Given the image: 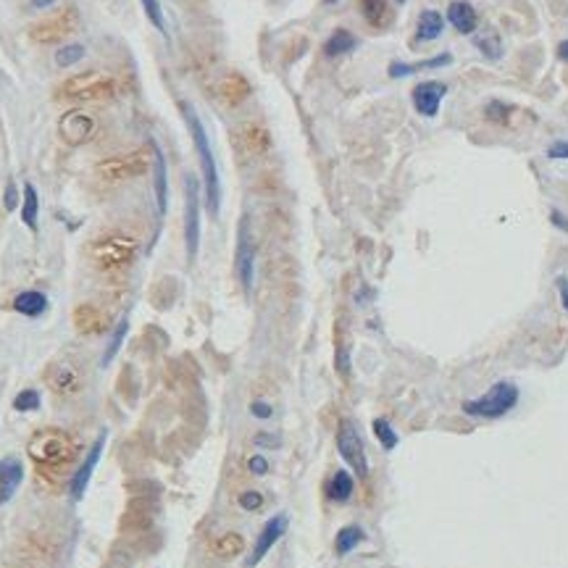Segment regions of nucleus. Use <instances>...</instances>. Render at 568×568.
I'll return each mask as SVG.
<instances>
[{"label": "nucleus", "instance_id": "7c9ffc66", "mask_svg": "<svg viewBox=\"0 0 568 568\" xmlns=\"http://www.w3.org/2000/svg\"><path fill=\"white\" fill-rule=\"evenodd\" d=\"M374 437L379 439V445L384 450H392L397 445V432L392 429V424L387 419H376L374 421Z\"/></svg>", "mask_w": 568, "mask_h": 568}, {"label": "nucleus", "instance_id": "7ed1b4c3", "mask_svg": "<svg viewBox=\"0 0 568 568\" xmlns=\"http://www.w3.org/2000/svg\"><path fill=\"white\" fill-rule=\"evenodd\" d=\"M137 248H140V245H137L135 237L113 232V234H105V237L95 239L90 248V255L98 269L119 271V269H127V266L135 261Z\"/></svg>", "mask_w": 568, "mask_h": 568}, {"label": "nucleus", "instance_id": "412c9836", "mask_svg": "<svg viewBox=\"0 0 568 568\" xmlns=\"http://www.w3.org/2000/svg\"><path fill=\"white\" fill-rule=\"evenodd\" d=\"M448 63H452V56H450V53H442V56H434V58L429 61H419V63H389L387 74L392 76V79H397V76L416 74L421 69H439V66H448Z\"/></svg>", "mask_w": 568, "mask_h": 568}, {"label": "nucleus", "instance_id": "4468645a", "mask_svg": "<svg viewBox=\"0 0 568 568\" xmlns=\"http://www.w3.org/2000/svg\"><path fill=\"white\" fill-rule=\"evenodd\" d=\"M103 445H105V434H100L95 442H92L90 452H87V458H85V463L76 468L74 479H72V500H82L85 497V492H87V484H90L92 479V471H95V466H98V461H100V452H103Z\"/></svg>", "mask_w": 568, "mask_h": 568}, {"label": "nucleus", "instance_id": "1a4fd4ad", "mask_svg": "<svg viewBox=\"0 0 568 568\" xmlns=\"http://www.w3.org/2000/svg\"><path fill=\"white\" fill-rule=\"evenodd\" d=\"M184 237H187V255L195 261L200 245V190L197 179H187V210H184Z\"/></svg>", "mask_w": 568, "mask_h": 568}, {"label": "nucleus", "instance_id": "f03ea898", "mask_svg": "<svg viewBox=\"0 0 568 568\" xmlns=\"http://www.w3.org/2000/svg\"><path fill=\"white\" fill-rule=\"evenodd\" d=\"M518 395H521V392H518V387H516L513 382L500 379V382H494L481 397L466 400L463 413L474 416V419H503L505 413H510V411L516 408Z\"/></svg>", "mask_w": 568, "mask_h": 568}, {"label": "nucleus", "instance_id": "b1692460", "mask_svg": "<svg viewBox=\"0 0 568 568\" xmlns=\"http://www.w3.org/2000/svg\"><path fill=\"white\" fill-rule=\"evenodd\" d=\"M442 30H445V19H442V14H439V11H424L419 19V32H416V37L424 40V43H432V40H437V37L442 34Z\"/></svg>", "mask_w": 568, "mask_h": 568}, {"label": "nucleus", "instance_id": "6e6552de", "mask_svg": "<svg viewBox=\"0 0 568 568\" xmlns=\"http://www.w3.org/2000/svg\"><path fill=\"white\" fill-rule=\"evenodd\" d=\"M337 450H340V455H342L345 463L350 466L358 477H366V474H369L366 448H363V439H360V434L356 432L353 424H342L340 437H337Z\"/></svg>", "mask_w": 568, "mask_h": 568}, {"label": "nucleus", "instance_id": "58836bf2", "mask_svg": "<svg viewBox=\"0 0 568 568\" xmlns=\"http://www.w3.org/2000/svg\"><path fill=\"white\" fill-rule=\"evenodd\" d=\"M248 466H250V471H253L255 477H266V474H269V461H266L263 455H253V458L248 461Z\"/></svg>", "mask_w": 568, "mask_h": 568}, {"label": "nucleus", "instance_id": "c756f323", "mask_svg": "<svg viewBox=\"0 0 568 568\" xmlns=\"http://www.w3.org/2000/svg\"><path fill=\"white\" fill-rule=\"evenodd\" d=\"M37 210H40V200L32 184H24V206H21V219L30 229H37Z\"/></svg>", "mask_w": 568, "mask_h": 568}, {"label": "nucleus", "instance_id": "5701e85b", "mask_svg": "<svg viewBox=\"0 0 568 568\" xmlns=\"http://www.w3.org/2000/svg\"><path fill=\"white\" fill-rule=\"evenodd\" d=\"M356 45H358V40L353 37V32L347 30H337L331 32V37L324 43V53L329 56V58H340V56H347V53H353L356 50Z\"/></svg>", "mask_w": 568, "mask_h": 568}, {"label": "nucleus", "instance_id": "e433bc0d", "mask_svg": "<svg viewBox=\"0 0 568 568\" xmlns=\"http://www.w3.org/2000/svg\"><path fill=\"white\" fill-rule=\"evenodd\" d=\"M510 108L503 100H492V103L487 105V119L494 121V124H505V119H508Z\"/></svg>", "mask_w": 568, "mask_h": 568}, {"label": "nucleus", "instance_id": "a19ab883", "mask_svg": "<svg viewBox=\"0 0 568 568\" xmlns=\"http://www.w3.org/2000/svg\"><path fill=\"white\" fill-rule=\"evenodd\" d=\"M3 206L8 210H14L16 206H19V193H16V184L14 182H8L6 184V195H3Z\"/></svg>", "mask_w": 568, "mask_h": 568}, {"label": "nucleus", "instance_id": "9d476101", "mask_svg": "<svg viewBox=\"0 0 568 568\" xmlns=\"http://www.w3.org/2000/svg\"><path fill=\"white\" fill-rule=\"evenodd\" d=\"M76 24H79L76 11L69 8V11H63V14L53 16L50 21L37 24V27L32 30V37H34L37 43H58V40H63L66 34H72V32L76 30Z\"/></svg>", "mask_w": 568, "mask_h": 568}, {"label": "nucleus", "instance_id": "20e7f679", "mask_svg": "<svg viewBox=\"0 0 568 568\" xmlns=\"http://www.w3.org/2000/svg\"><path fill=\"white\" fill-rule=\"evenodd\" d=\"M74 442L56 429L40 432L30 445V455L40 463V468H66V463L74 461Z\"/></svg>", "mask_w": 568, "mask_h": 568}, {"label": "nucleus", "instance_id": "2f4dec72", "mask_svg": "<svg viewBox=\"0 0 568 568\" xmlns=\"http://www.w3.org/2000/svg\"><path fill=\"white\" fill-rule=\"evenodd\" d=\"M127 331H129V321H127V318H121L119 327H116V331H113V337H111V345H108V350H105L103 366H108L111 360L116 358V353H119V347H121V342H124V337H127Z\"/></svg>", "mask_w": 568, "mask_h": 568}, {"label": "nucleus", "instance_id": "2eb2a0df", "mask_svg": "<svg viewBox=\"0 0 568 568\" xmlns=\"http://www.w3.org/2000/svg\"><path fill=\"white\" fill-rule=\"evenodd\" d=\"M45 382H47V387L61 392V395H69V392L79 389V376H76V371L66 363V360H53V363L47 366Z\"/></svg>", "mask_w": 568, "mask_h": 568}, {"label": "nucleus", "instance_id": "cd10ccee", "mask_svg": "<svg viewBox=\"0 0 568 568\" xmlns=\"http://www.w3.org/2000/svg\"><path fill=\"white\" fill-rule=\"evenodd\" d=\"M242 550H245V539H242V534H237V532H226L224 537H219L216 545H213V553L219 555V558H224V560L237 558Z\"/></svg>", "mask_w": 568, "mask_h": 568}, {"label": "nucleus", "instance_id": "6ab92c4d", "mask_svg": "<svg viewBox=\"0 0 568 568\" xmlns=\"http://www.w3.org/2000/svg\"><path fill=\"white\" fill-rule=\"evenodd\" d=\"M21 479H24V468H21L19 461H14V458L0 461V505L14 497V492L19 490V484H21Z\"/></svg>", "mask_w": 568, "mask_h": 568}, {"label": "nucleus", "instance_id": "c85d7f7f", "mask_svg": "<svg viewBox=\"0 0 568 568\" xmlns=\"http://www.w3.org/2000/svg\"><path fill=\"white\" fill-rule=\"evenodd\" d=\"M360 11L371 27H382L387 21V0H360Z\"/></svg>", "mask_w": 568, "mask_h": 568}, {"label": "nucleus", "instance_id": "9b49d317", "mask_svg": "<svg viewBox=\"0 0 568 568\" xmlns=\"http://www.w3.org/2000/svg\"><path fill=\"white\" fill-rule=\"evenodd\" d=\"M284 532H287V516H284V513H279V516H274L271 521H266V526L261 529V534L255 539L253 555L248 558V566H258V563L266 558V553H269L271 547L284 537Z\"/></svg>", "mask_w": 568, "mask_h": 568}, {"label": "nucleus", "instance_id": "a211bd4d", "mask_svg": "<svg viewBox=\"0 0 568 568\" xmlns=\"http://www.w3.org/2000/svg\"><path fill=\"white\" fill-rule=\"evenodd\" d=\"M448 21L461 32V34H471L479 27V16L477 8L466 0H452L448 8Z\"/></svg>", "mask_w": 568, "mask_h": 568}, {"label": "nucleus", "instance_id": "dca6fc26", "mask_svg": "<svg viewBox=\"0 0 568 568\" xmlns=\"http://www.w3.org/2000/svg\"><path fill=\"white\" fill-rule=\"evenodd\" d=\"M239 142H242V148H245L248 155H263V153L271 150V132L263 124L250 121V124H245L239 129Z\"/></svg>", "mask_w": 568, "mask_h": 568}, {"label": "nucleus", "instance_id": "ddd939ff", "mask_svg": "<svg viewBox=\"0 0 568 568\" xmlns=\"http://www.w3.org/2000/svg\"><path fill=\"white\" fill-rule=\"evenodd\" d=\"M95 132V119L85 111H72L61 119V137L69 145H82Z\"/></svg>", "mask_w": 568, "mask_h": 568}, {"label": "nucleus", "instance_id": "4be33fe9", "mask_svg": "<svg viewBox=\"0 0 568 568\" xmlns=\"http://www.w3.org/2000/svg\"><path fill=\"white\" fill-rule=\"evenodd\" d=\"M356 492V479L350 477L345 468H337L334 477H331L329 487H327V494H329L334 503H347Z\"/></svg>", "mask_w": 568, "mask_h": 568}, {"label": "nucleus", "instance_id": "aec40b11", "mask_svg": "<svg viewBox=\"0 0 568 568\" xmlns=\"http://www.w3.org/2000/svg\"><path fill=\"white\" fill-rule=\"evenodd\" d=\"M74 324L85 334H100L105 329V314L95 305H79L74 311Z\"/></svg>", "mask_w": 568, "mask_h": 568}, {"label": "nucleus", "instance_id": "473e14b6", "mask_svg": "<svg viewBox=\"0 0 568 568\" xmlns=\"http://www.w3.org/2000/svg\"><path fill=\"white\" fill-rule=\"evenodd\" d=\"M142 8H145L148 19L153 21V27L166 34V21H164V11H161V3H158V0H142Z\"/></svg>", "mask_w": 568, "mask_h": 568}, {"label": "nucleus", "instance_id": "f257e3e1", "mask_svg": "<svg viewBox=\"0 0 568 568\" xmlns=\"http://www.w3.org/2000/svg\"><path fill=\"white\" fill-rule=\"evenodd\" d=\"M184 111V119H187V127H190V135H193L195 150H197V158H200V168H203V179H206V195H208V208L210 213L216 216L219 213V206H221V182H219V168H216V158L210 153V142L208 135L203 129V124L197 119L190 105H182Z\"/></svg>", "mask_w": 568, "mask_h": 568}, {"label": "nucleus", "instance_id": "72a5a7b5", "mask_svg": "<svg viewBox=\"0 0 568 568\" xmlns=\"http://www.w3.org/2000/svg\"><path fill=\"white\" fill-rule=\"evenodd\" d=\"M79 58H85V47L82 45H66L56 53V63H58V66H72V63H76Z\"/></svg>", "mask_w": 568, "mask_h": 568}, {"label": "nucleus", "instance_id": "a18cd8bd", "mask_svg": "<svg viewBox=\"0 0 568 568\" xmlns=\"http://www.w3.org/2000/svg\"><path fill=\"white\" fill-rule=\"evenodd\" d=\"M56 0H32V8H47V6H53Z\"/></svg>", "mask_w": 568, "mask_h": 568}, {"label": "nucleus", "instance_id": "39448f33", "mask_svg": "<svg viewBox=\"0 0 568 568\" xmlns=\"http://www.w3.org/2000/svg\"><path fill=\"white\" fill-rule=\"evenodd\" d=\"M116 92V82L113 76L103 74V72H87V74H76L69 76L63 85H61L58 95L63 100H108L113 98Z\"/></svg>", "mask_w": 568, "mask_h": 568}, {"label": "nucleus", "instance_id": "c9c22d12", "mask_svg": "<svg viewBox=\"0 0 568 568\" xmlns=\"http://www.w3.org/2000/svg\"><path fill=\"white\" fill-rule=\"evenodd\" d=\"M477 47L484 50V56H490V58H500V40L494 37L492 32H490L487 37H484V34L477 37Z\"/></svg>", "mask_w": 568, "mask_h": 568}, {"label": "nucleus", "instance_id": "f704fd0d", "mask_svg": "<svg viewBox=\"0 0 568 568\" xmlns=\"http://www.w3.org/2000/svg\"><path fill=\"white\" fill-rule=\"evenodd\" d=\"M16 411H34L37 405H40V395L34 392V389H24V392H19L16 395Z\"/></svg>", "mask_w": 568, "mask_h": 568}, {"label": "nucleus", "instance_id": "4c0bfd02", "mask_svg": "<svg viewBox=\"0 0 568 568\" xmlns=\"http://www.w3.org/2000/svg\"><path fill=\"white\" fill-rule=\"evenodd\" d=\"M261 505H263V494H261V492H253V490H248V492L239 494V508L258 510Z\"/></svg>", "mask_w": 568, "mask_h": 568}, {"label": "nucleus", "instance_id": "f8f14e48", "mask_svg": "<svg viewBox=\"0 0 568 568\" xmlns=\"http://www.w3.org/2000/svg\"><path fill=\"white\" fill-rule=\"evenodd\" d=\"M445 95H448V85H442V82H421V85L413 87V105H416V111L421 116L434 119L439 113V103H442Z\"/></svg>", "mask_w": 568, "mask_h": 568}, {"label": "nucleus", "instance_id": "0eeeda50", "mask_svg": "<svg viewBox=\"0 0 568 568\" xmlns=\"http://www.w3.org/2000/svg\"><path fill=\"white\" fill-rule=\"evenodd\" d=\"M234 269H237L242 290L250 292V290H253V276H255V248H253V237H250V229H248V219H245V216L239 219V229H237Z\"/></svg>", "mask_w": 568, "mask_h": 568}, {"label": "nucleus", "instance_id": "f3484780", "mask_svg": "<svg viewBox=\"0 0 568 568\" xmlns=\"http://www.w3.org/2000/svg\"><path fill=\"white\" fill-rule=\"evenodd\" d=\"M250 92H253V87H250L248 76L242 74H226L224 79L219 82V98H221L226 105H242L250 98Z\"/></svg>", "mask_w": 568, "mask_h": 568}, {"label": "nucleus", "instance_id": "49530a36", "mask_svg": "<svg viewBox=\"0 0 568 568\" xmlns=\"http://www.w3.org/2000/svg\"><path fill=\"white\" fill-rule=\"evenodd\" d=\"M324 3H329V6H331V3H337V0H324Z\"/></svg>", "mask_w": 568, "mask_h": 568}, {"label": "nucleus", "instance_id": "a878e982", "mask_svg": "<svg viewBox=\"0 0 568 568\" xmlns=\"http://www.w3.org/2000/svg\"><path fill=\"white\" fill-rule=\"evenodd\" d=\"M14 308L24 316H40L47 308V298L43 292L30 290V292H21V295L14 300Z\"/></svg>", "mask_w": 568, "mask_h": 568}, {"label": "nucleus", "instance_id": "423d86ee", "mask_svg": "<svg viewBox=\"0 0 568 568\" xmlns=\"http://www.w3.org/2000/svg\"><path fill=\"white\" fill-rule=\"evenodd\" d=\"M150 155L148 150H132V153H124V155H113V158H105L98 164V177L111 184L124 179H135L148 174L150 168Z\"/></svg>", "mask_w": 568, "mask_h": 568}, {"label": "nucleus", "instance_id": "79ce46f5", "mask_svg": "<svg viewBox=\"0 0 568 568\" xmlns=\"http://www.w3.org/2000/svg\"><path fill=\"white\" fill-rule=\"evenodd\" d=\"M250 413H253L255 419H271V405L263 403V400H255V403H250Z\"/></svg>", "mask_w": 568, "mask_h": 568}, {"label": "nucleus", "instance_id": "c03bdc74", "mask_svg": "<svg viewBox=\"0 0 568 568\" xmlns=\"http://www.w3.org/2000/svg\"><path fill=\"white\" fill-rule=\"evenodd\" d=\"M553 221L560 226V229H568V221L563 219V216H560V213H558V210H553Z\"/></svg>", "mask_w": 568, "mask_h": 568}, {"label": "nucleus", "instance_id": "ea45409f", "mask_svg": "<svg viewBox=\"0 0 568 568\" xmlns=\"http://www.w3.org/2000/svg\"><path fill=\"white\" fill-rule=\"evenodd\" d=\"M547 155L550 158H558V161H568V142L566 140H558L547 148Z\"/></svg>", "mask_w": 568, "mask_h": 568}, {"label": "nucleus", "instance_id": "37998d69", "mask_svg": "<svg viewBox=\"0 0 568 568\" xmlns=\"http://www.w3.org/2000/svg\"><path fill=\"white\" fill-rule=\"evenodd\" d=\"M558 58L563 61V63H568V40H563V43L558 45Z\"/></svg>", "mask_w": 568, "mask_h": 568}, {"label": "nucleus", "instance_id": "bb28decb", "mask_svg": "<svg viewBox=\"0 0 568 568\" xmlns=\"http://www.w3.org/2000/svg\"><path fill=\"white\" fill-rule=\"evenodd\" d=\"M153 168H155V200H158V210L166 213V164L164 153L158 150V145H153Z\"/></svg>", "mask_w": 568, "mask_h": 568}, {"label": "nucleus", "instance_id": "393cba45", "mask_svg": "<svg viewBox=\"0 0 568 568\" xmlns=\"http://www.w3.org/2000/svg\"><path fill=\"white\" fill-rule=\"evenodd\" d=\"M363 539H366V532L360 529L358 523H350V526L340 529V534H337V539H334V550H337V555L353 553Z\"/></svg>", "mask_w": 568, "mask_h": 568}]
</instances>
